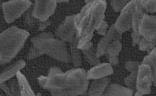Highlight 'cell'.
Instances as JSON below:
<instances>
[{"mask_svg":"<svg viewBox=\"0 0 156 96\" xmlns=\"http://www.w3.org/2000/svg\"><path fill=\"white\" fill-rule=\"evenodd\" d=\"M156 17L145 13L142 18L139 27V33L141 37L149 41L156 40Z\"/></svg>","mask_w":156,"mask_h":96,"instance_id":"cell-10","label":"cell"},{"mask_svg":"<svg viewBox=\"0 0 156 96\" xmlns=\"http://www.w3.org/2000/svg\"><path fill=\"white\" fill-rule=\"evenodd\" d=\"M37 80L41 87L55 96L83 95L89 87L87 72L81 68L73 69L64 73L61 70L47 77L41 76Z\"/></svg>","mask_w":156,"mask_h":96,"instance_id":"cell-1","label":"cell"},{"mask_svg":"<svg viewBox=\"0 0 156 96\" xmlns=\"http://www.w3.org/2000/svg\"><path fill=\"white\" fill-rule=\"evenodd\" d=\"M138 69L132 71L130 74L125 78V81L126 85L131 89L136 88L137 76L138 73Z\"/></svg>","mask_w":156,"mask_h":96,"instance_id":"cell-22","label":"cell"},{"mask_svg":"<svg viewBox=\"0 0 156 96\" xmlns=\"http://www.w3.org/2000/svg\"><path fill=\"white\" fill-rule=\"evenodd\" d=\"M140 6L144 11L153 13L156 12V0H139Z\"/></svg>","mask_w":156,"mask_h":96,"instance_id":"cell-21","label":"cell"},{"mask_svg":"<svg viewBox=\"0 0 156 96\" xmlns=\"http://www.w3.org/2000/svg\"><path fill=\"white\" fill-rule=\"evenodd\" d=\"M111 81L109 78L105 77L94 79L90 85L88 94L89 96H102Z\"/></svg>","mask_w":156,"mask_h":96,"instance_id":"cell-14","label":"cell"},{"mask_svg":"<svg viewBox=\"0 0 156 96\" xmlns=\"http://www.w3.org/2000/svg\"><path fill=\"white\" fill-rule=\"evenodd\" d=\"M33 17L41 22L47 21L54 13L56 6V0H34Z\"/></svg>","mask_w":156,"mask_h":96,"instance_id":"cell-9","label":"cell"},{"mask_svg":"<svg viewBox=\"0 0 156 96\" xmlns=\"http://www.w3.org/2000/svg\"><path fill=\"white\" fill-rule=\"evenodd\" d=\"M129 0H112L111 5L116 12H119L122 10L128 3Z\"/></svg>","mask_w":156,"mask_h":96,"instance_id":"cell-25","label":"cell"},{"mask_svg":"<svg viewBox=\"0 0 156 96\" xmlns=\"http://www.w3.org/2000/svg\"><path fill=\"white\" fill-rule=\"evenodd\" d=\"M95 1V0H84L85 3H86V4L90 3Z\"/></svg>","mask_w":156,"mask_h":96,"instance_id":"cell-29","label":"cell"},{"mask_svg":"<svg viewBox=\"0 0 156 96\" xmlns=\"http://www.w3.org/2000/svg\"><path fill=\"white\" fill-rule=\"evenodd\" d=\"M0 87L8 95H12L11 93V91L8 88L7 85L4 83L0 84Z\"/></svg>","mask_w":156,"mask_h":96,"instance_id":"cell-28","label":"cell"},{"mask_svg":"<svg viewBox=\"0 0 156 96\" xmlns=\"http://www.w3.org/2000/svg\"><path fill=\"white\" fill-rule=\"evenodd\" d=\"M20 89L21 95L22 96H34L35 94L25 77L20 71L16 74Z\"/></svg>","mask_w":156,"mask_h":96,"instance_id":"cell-17","label":"cell"},{"mask_svg":"<svg viewBox=\"0 0 156 96\" xmlns=\"http://www.w3.org/2000/svg\"><path fill=\"white\" fill-rule=\"evenodd\" d=\"M113 73V69L110 63H100L90 69L87 72V76L89 80H94L106 77Z\"/></svg>","mask_w":156,"mask_h":96,"instance_id":"cell-13","label":"cell"},{"mask_svg":"<svg viewBox=\"0 0 156 96\" xmlns=\"http://www.w3.org/2000/svg\"><path fill=\"white\" fill-rule=\"evenodd\" d=\"M140 49L142 51H149L152 50L156 45V41H149L144 38H141L140 42Z\"/></svg>","mask_w":156,"mask_h":96,"instance_id":"cell-24","label":"cell"},{"mask_svg":"<svg viewBox=\"0 0 156 96\" xmlns=\"http://www.w3.org/2000/svg\"><path fill=\"white\" fill-rule=\"evenodd\" d=\"M30 33L16 27L9 28L0 33V64L11 61L23 48Z\"/></svg>","mask_w":156,"mask_h":96,"instance_id":"cell-3","label":"cell"},{"mask_svg":"<svg viewBox=\"0 0 156 96\" xmlns=\"http://www.w3.org/2000/svg\"><path fill=\"white\" fill-rule=\"evenodd\" d=\"M26 65L25 62L20 60L8 67L0 74V84L11 79L16 74L18 71L24 68Z\"/></svg>","mask_w":156,"mask_h":96,"instance_id":"cell-16","label":"cell"},{"mask_svg":"<svg viewBox=\"0 0 156 96\" xmlns=\"http://www.w3.org/2000/svg\"><path fill=\"white\" fill-rule=\"evenodd\" d=\"M122 45L119 40L112 42L107 48L105 55L108 59L110 58L117 57L122 49Z\"/></svg>","mask_w":156,"mask_h":96,"instance_id":"cell-20","label":"cell"},{"mask_svg":"<svg viewBox=\"0 0 156 96\" xmlns=\"http://www.w3.org/2000/svg\"><path fill=\"white\" fill-rule=\"evenodd\" d=\"M138 62H128L126 64L127 69L131 72L135 69H138L139 66Z\"/></svg>","mask_w":156,"mask_h":96,"instance_id":"cell-27","label":"cell"},{"mask_svg":"<svg viewBox=\"0 0 156 96\" xmlns=\"http://www.w3.org/2000/svg\"><path fill=\"white\" fill-rule=\"evenodd\" d=\"M150 66L152 69L153 82L155 86H156V47H155L149 55L146 56L142 62V64Z\"/></svg>","mask_w":156,"mask_h":96,"instance_id":"cell-18","label":"cell"},{"mask_svg":"<svg viewBox=\"0 0 156 96\" xmlns=\"http://www.w3.org/2000/svg\"><path fill=\"white\" fill-rule=\"evenodd\" d=\"M69 0H56L57 2H65L68 1Z\"/></svg>","mask_w":156,"mask_h":96,"instance_id":"cell-30","label":"cell"},{"mask_svg":"<svg viewBox=\"0 0 156 96\" xmlns=\"http://www.w3.org/2000/svg\"><path fill=\"white\" fill-rule=\"evenodd\" d=\"M75 16L66 17L57 29L55 35L59 39L64 41L72 42L79 39L75 25Z\"/></svg>","mask_w":156,"mask_h":96,"instance_id":"cell-7","label":"cell"},{"mask_svg":"<svg viewBox=\"0 0 156 96\" xmlns=\"http://www.w3.org/2000/svg\"><path fill=\"white\" fill-rule=\"evenodd\" d=\"M0 2H1V1H0Z\"/></svg>","mask_w":156,"mask_h":96,"instance_id":"cell-31","label":"cell"},{"mask_svg":"<svg viewBox=\"0 0 156 96\" xmlns=\"http://www.w3.org/2000/svg\"><path fill=\"white\" fill-rule=\"evenodd\" d=\"M108 25L107 23L103 21L96 30L98 34L104 36L108 31Z\"/></svg>","mask_w":156,"mask_h":96,"instance_id":"cell-26","label":"cell"},{"mask_svg":"<svg viewBox=\"0 0 156 96\" xmlns=\"http://www.w3.org/2000/svg\"><path fill=\"white\" fill-rule=\"evenodd\" d=\"M153 83L152 69L150 66L142 64L139 66L136 88L142 95L149 94Z\"/></svg>","mask_w":156,"mask_h":96,"instance_id":"cell-8","label":"cell"},{"mask_svg":"<svg viewBox=\"0 0 156 96\" xmlns=\"http://www.w3.org/2000/svg\"><path fill=\"white\" fill-rule=\"evenodd\" d=\"M145 13V11L140 6L139 1L135 7L132 18V28L133 32L132 37L133 46L139 44L141 37L139 33V27L141 19Z\"/></svg>","mask_w":156,"mask_h":96,"instance_id":"cell-12","label":"cell"},{"mask_svg":"<svg viewBox=\"0 0 156 96\" xmlns=\"http://www.w3.org/2000/svg\"><path fill=\"white\" fill-rule=\"evenodd\" d=\"M122 34L115 30L113 25L107 31L105 34L99 41L96 48V55L99 58L105 54L107 48L111 43L115 41H120Z\"/></svg>","mask_w":156,"mask_h":96,"instance_id":"cell-11","label":"cell"},{"mask_svg":"<svg viewBox=\"0 0 156 96\" xmlns=\"http://www.w3.org/2000/svg\"><path fill=\"white\" fill-rule=\"evenodd\" d=\"M77 44L72 46V55L73 62L76 67L79 66L82 63V57Z\"/></svg>","mask_w":156,"mask_h":96,"instance_id":"cell-23","label":"cell"},{"mask_svg":"<svg viewBox=\"0 0 156 96\" xmlns=\"http://www.w3.org/2000/svg\"><path fill=\"white\" fill-rule=\"evenodd\" d=\"M139 0H131L121 11L120 16L113 25L117 31L122 34L132 28V18Z\"/></svg>","mask_w":156,"mask_h":96,"instance_id":"cell-6","label":"cell"},{"mask_svg":"<svg viewBox=\"0 0 156 96\" xmlns=\"http://www.w3.org/2000/svg\"><path fill=\"white\" fill-rule=\"evenodd\" d=\"M33 46L41 55L45 54L53 58L65 62L70 60L67 47L64 41L56 39L48 33H44L33 38Z\"/></svg>","mask_w":156,"mask_h":96,"instance_id":"cell-4","label":"cell"},{"mask_svg":"<svg viewBox=\"0 0 156 96\" xmlns=\"http://www.w3.org/2000/svg\"><path fill=\"white\" fill-rule=\"evenodd\" d=\"M106 7L105 0H95L87 4L81 12L75 15V25L79 38L94 34L104 21Z\"/></svg>","mask_w":156,"mask_h":96,"instance_id":"cell-2","label":"cell"},{"mask_svg":"<svg viewBox=\"0 0 156 96\" xmlns=\"http://www.w3.org/2000/svg\"><path fill=\"white\" fill-rule=\"evenodd\" d=\"M31 4L28 0H11L2 5L5 18L8 23L15 21L20 17Z\"/></svg>","mask_w":156,"mask_h":96,"instance_id":"cell-5","label":"cell"},{"mask_svg":"<svg viewBox=\"0 0 156 96\" xmlns=\"http://www.w3.org/2000/svg\"><path fill=\"white\" fill-rule=\"evenodd\" d=\"M133 90L119 84L108 85L102 96H132Z\"/></svg>","mask_w":156,"mask_h":96,"instance_id":"cell-15","label":"cell"},{"mask_svg":"<svg viewBox=\"0 0 156 96\" xmlns=\"http://www.w3.org/2000/svg\"><path fill=\"white\" fill-rule=\"evenodd\" d=\"M84 59L91 66H95L100 63L96 55V48L93 46L87 50H82Z\"/></svg>","mask_w":156,"mask_h":96,"instance_id":"cell-19","label":"cell"}]
</instances>
